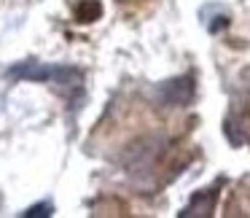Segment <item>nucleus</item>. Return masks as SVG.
Returning a JSON list of instances; mask_svg holds the SVG:
<instances>
[{
  "label": "nucleus",
  "instance_id": "nucleus-1",
  "mask_svg": "<svg viewBox=\"0 0 250 218\" xmlns=\"http://www.w3.org/2000/svg\"><path fill=\"white\" fill-rule=\"evenodd\" d=\"M8 76L14 78H33V81H57L62 87H81L83 76L76 67H49V65H38V62H27V65H17L8 70Z\"/></svg>",
  "mask_w": 250,
  "mask_h": 218
},
{
  "label": "nucleus",
  "instance_id": "nucleus-2",
  "mask_svg": "<svg viewBox=\"0 0 250 218\" xmlns=\"http://www.w3.org/2000/svg\"><path fill=\"white\" fill-rule=\"evenodd\" d=\"M212 207H215V191H210L207 196H194V202L186 207L183 216H210Z\"/></svg>",
  "mask_w": 250,
  "mask_h": 218
}]
</instances>
